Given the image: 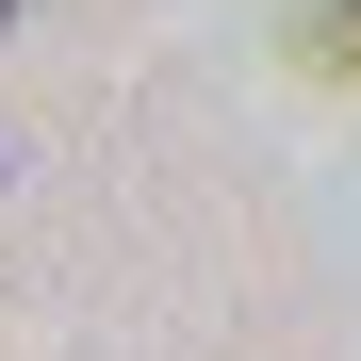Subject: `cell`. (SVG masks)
Wrapping results in <instances>:
<instances>
[{
	"instance_id": "cell-2",
	"label": "cell",
	"mask_w": 361,
	"mask_h": 361,
	"mask_svg": "<svg viewBox=\"0 0 361 361\" xmlns=\"http://www.w3.org/2000/svg\"><path fill=\"white\" fill-rule=\"evenodd\" d=\"M0 33H17V0H0Z\"/></svg>"
},
{
	"instance_id": "cell-1",
	"label": "cell",
	"mask_w": 361,
	"mask_h": 361,
	"mask_svg": "<svg viewBox=\"0 0 361 361\" xmlns=\"http://www.w3.org/2000/svg\"><path fill=\"white\" fill-rule=\"evenodd\" d=\"M295 49H312V66H345V82H361V0H312V17H295Z\"/></svg>"
}]
</instances>
